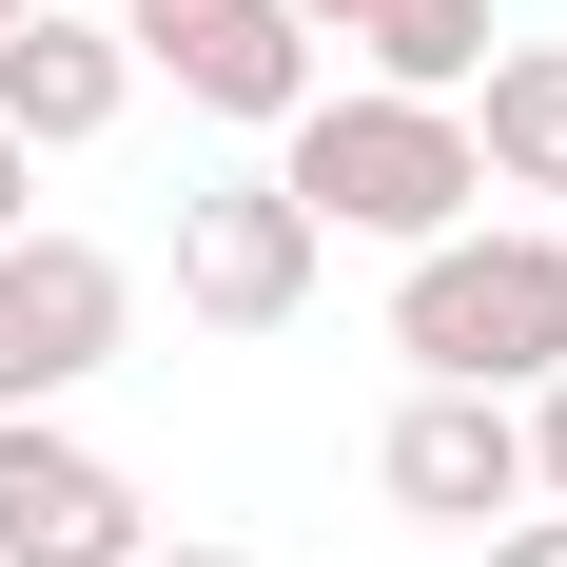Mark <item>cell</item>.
<instances>
[{
	"label": "cell",
	"instance_id": "obj_1",
	"mask_svg": "<svg viewBox=\"0 0 567 567\" xmlns=\"http://www.w3.org/2000/svg\"><path fill=\"white\" fill-rule=\"evenodd\" d=\"M275 196H293L313 235H392V255H411V235H451L470 196H489V157H470L451 99H392V79L333 99V79H313V99L275 117Z\"/></svg>",
	"mask_w": 567,
	"mask_h": 567
},
{
	"label": "cell",
	"instance_id": "obj_2",
	"mask_svg": "<svg viewBox=\"0 0 567 567\" xmlns=\"http://www.w3.org/2000/svg\"><path fill=\"white\" fill-rule=\"evenodd\" d=\"M392 352L431 372V392H548L567 372V235H411V275H392Z\"/></svg>",
	"mask_w": 567,
	"mask_h": 567
},
{
	"label": "cell",
	"instance_id": "obj_3",
	"mask_svg": "<svg viewBox=\"0 0 567 567\" xmlns=\"http://www.w3.org/2000/svg\"><path fill=\"white\" fill-rule=\"evenodd\" d=\"M313 255H333V235L293 216L275 176H196V196H176V313H196V333H293V313H313Z\"/></svg>",
	"mask_w": 567,
	"mask_h": 567
},
{
	"label": "cell",
	"instance_id": "obj_4",
	"mask_svg": "<svg viewBox=\"0 0 567 567\" xmlns=\"http://www.w3.org/2000/svg\"><path fill=\"white\" fill-rule=\"evenodd\" d=\"M137 333V275L99 235H0V411H59L79 372H117Z\"/></svg>",
	"mask_w": 567,
	"mask_h": 567
},
{
	"label": "cell",
	"instance_id": "obj_5",
	"mask_svg": "<svg viewBox=\"0 0 567 567\" xmlns=\"http://www.w3.org/2000/svg\"><path fill=\"white\" fill-rule=\"evenodd\" d=\"M0 567H137V489L59 411H0Z\"/></svg>",
	"mask_w": 567,
	"mask_h": 567
},
{
	"label": "cell",
	"instance_id": "obj_6",
	"mask_svg": "<svg viewBox=\"0 0 567 567\" xmlns=\"http://www.w3.org/2000/svg\"><path fill=\"white\" fill-rule=\"evenodd\" d=\"M372 489H392L411 528H489V509H528V411H509V392H411L392 451H372Z\"/></svg>",
	"mask_w": 567,
	"mask_h": 567
},
{
	"label": "cell",
	"instance_id": "obj_7",
	"mask_svg": "<svg viewBox=\"0 0 567 567\" xmlns=\"http://www.w3.org/2000/svg\"><path fill=\"white\" fill-rule=\"evenodd\" d=\"M117 99H137V40H117V20H79V0L0 20V137H20V157H79V137H117Z\"/></svg>",
	"mask_w": 567,
	"mask_h": 567
},
{
	"label": "cell",
	"instance_id": "obj_8",
	"mask_svg": "<svg viewBox=\"0 0 567 567\" xmlns=\"http://www.w3.org/2000/svg\"><path fill=\"white\" fill-rule=\"evenodd\" d=\"M137 59H157L196 117H293L313 99V20H293V0H176V20H137Z\"/></svg>",
	"mask_w": 567,
	"mask_h": 567
},
{
	"label": "cell",
	"instance_id": "obj_9",
	"mask_svg": "<svg viewBox=\"0 0 567 567\" xmlns=\"http://www.w3.org/2000/svg\"><path fill=\"white\" fill-rule=\"evenodd\" d=\"M470 157H489V196H567V40H489V79H470Z\"/></svg>",
	"mask_w": 567,
	"mask_h": 567
},
{
	"label": "cell",
	"instance_id": "obj_10",
	"mask_svg": "<svg viewBox=\"0 0 567 567\" xmlns=\"http://www.w3.org/2000/svg\"><path fill=\"white\" fill-rule=\"evenodd\" d=\"M352 40H372L392 99H470L489 79V0H352Z\"/></svg>",
	"mask_w": 567,
	"mask_h": 567
},
{
	"label": "cell",
	"instance_id": "obj_11",
	"mask_svg": "<svg viewBox=\"0 0 567 567\" xmlns=\"http://www.w3.org/2000/svg\"><path fill=\"white\" fill-rule=\"evenodd\" d=\"M528 489L567 509V372H548V411H528Z\"/></svg>",
	"mask_w": 567,
	"mask_h": 567
},
{
	"label": "cell",
	"instance_id": "obj_12",
	"mask_svg": "<svg viewBox=\"0 0 567 567\" xmlns=\"http://www.w3.org/2000/svg\"><path fill=\"white\" fill-rule=\"evenodd\" d=\"M489 567H567V509H528V528H509V548H489Z\"/></svg>",
	"mask_w": 567,
	"mask_h": 567
},
{
	"label": "cell",
	"instance_id": "obj_13",
	"mask_svg": "<svg viewBox=\"0 0 567 567\" xmlns=\"http://www.w3.org/2000/svg\"><path fill=\"white\" fill-rule=\"evenodd\" d=\"M20 196H40V157H20V137H0V235H20Z\"/></svg>",
	"mask_w": 567,
	"mask_h": 567
},
{
	"label": "cell",
	"instance_id": "obj_14",
	"mask_svg": "<svg viewBox=\"0 0 567 567\" xmlns=\"http://www.w3.org/2000/svg\"><path fill=\"white\" fill-rule=\"evenodd\" d=\"M137 567H255V548H157V528H137Z\"/></svg>",
	"mask_w": 567,
	"mask_h": 567
},
{
	"label": "cell",
	"instance_id": "obj_15",
	"mask_svg": "<svg viewBox=\"0 0 567 567\" xmlns=\"http://www.w3.org/2000/svg\"><path fill=\"white\" fill-rule=\"evenodd\" d=\"M293 20H313V40H352V0H293Z\"/></svg>",
	"mask_w": 567,
	"mask_h": 567
},
{
	"label": "cell",
	"instance_id": "obj_16",
	"mask_svg": "<svg viewBox=\"0 0 567 567\" xmlns=\"http://www.w3.org/2000/svg\"><path fill=\"white\" fill-rule=\"evenodd\" d=\"M137 20H176V0H117V40H137Z\"/></svg>",
	"mask_w": 567,
	"mask_h": 567
},
{
	"label": "cell",
	"instance_id": "obj_17",
	"mask_svg": "<svg viewBox=\"0 0 567 567\" xmlns=\"http://www.w3.org/2000/svg\"><path fill=\"white\" fill-rule=\"evenodd\" d=\"M0 20H40V0H0Z\"/></svg>",
	"mask_w": 567,
	"mask_h": 567
}]
</instances>
